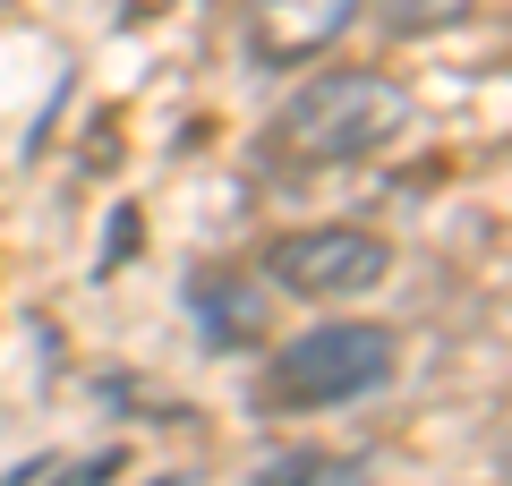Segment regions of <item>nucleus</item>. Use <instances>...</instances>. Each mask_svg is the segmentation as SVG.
<instances>
[{
	"instance_id": "39448f33",
	"label": "nucleus",
	"mask_w": 512,
	"mask_h": 486,
	"mask_svg": "<svg viewBox=\"0 0 512 486\" xmlns=\"http://www.w3.org/2000/svg\"><path fill=\"white\" fill-rule=\"evenodd\" d=\"M188 307H197V324H205V342H256V316H265V299H256L248 282H231V273H197L188 282Z\"/></svg>"
},
{
	"instance_id": "f257e3e1",
	"label": "nucleus",
	"mask_w": 512,
	"mask_h": 486,
	"mask_svg": "<svg viewBox=\"0 0 512 486\" xmlns=\"http://www.w3.org/2000/svg\"><path fill=\"white\" fill-rule=\"evenodd\" d=\"M410 128V94L393 86L384 69H333V77H308L291 103L274 111L265 145L282 162H367Z\"/></svg>"
},
{
	"instance_id": "1a4fd4ad",
	"label": "nucleus",
	"mask_w": 512,
	"mask_h": 486,
	"mask_svg": "<svg viewBox=\"0 0 512 486\" xmlns=\"http://www.w3.org/2000/svg\"><path fill=\"white\" fill-rule=\"evenodd\" d=\"M163 9H171V0H128V26H137V18H163Z\"/></svg>"
},
{
	"instance_id": "20e7f679",
	"label": "nucleus",
	"mask_w": 512,
	"mask_h": 486,
	"mask_svg": "<svg viewBox=\"0 0 512 486\" xmlns=\"http://www.w3.org/2000/svg\"><path fill=\"white\" fill-rule=\"evenodd\" d=\"M367 0H248V43L265 69H299V60L333 52L359 26Z\"/></svg>"
},
{
	"instance_id": "7ed1b4c3",
	"label": "nucleus",
	"mask_w": 512,
	"mask_h": 486,
	"mask_svg": "<svg viewBox=\"0 0 512 486\" xmlns=\"http://www.w3.org/2000/svg\"><path fill=\"white\" fill-rule=\"evenodd\" d=\"M393 273V248L376 231H291L265 248V282L291 299H359Z\"/></svg>"
},
{
	"instance_id": "f03ea898",
	"label": "nucleus",
	"mask_w": 512,
	"mask_h": 486,
	"mask_svg": "<svg viewBox=\"0 0 512 486\" xmlns=\"http://www.w3.org/2000/svg\"><path fill=\"white\" fill-rule=\"evenodd\" d=\"M393 376V333L384 324H308L299 342H282L265 359V410H342L367 401Z\"/></svg>"
},
{
	"instance_id": "6e6552de",
	"label": "nucleus",
	"mask_w": 512,
	"mask_h": 486,
	"mask_svg": "<svg viewBox=\"0 0 512 486\" xmlns=\"http://www.w3.org/2000/svg\"><path fill=\"white\" fill-rule=\"evenodd\" d=\"M111 469H120V452H94V461H86V469H77V478H60V486H103V478H111Z\"/></svg>"
},
{
	"instance_id": "423d86ee",
	"label": "nucleus",
	"mask_w": 512,
	"mask_h": 486,
	"mask_svg": "<svg viewBox=\"0 0 512 486\" xmlns=\"http://www.w3.org/2000/svg\"><path fill=\"white\" fill-rule=\"evenodd\" d=\"M470 9H478V0H376L384 35H436V26L470 18Z\"/></svg>"
},
{
	"instance_id": "0eeeda50",
	"label": "nucleus",
	"mask_w": 512,
	"mask_h": 486,
	"mask_svg": "<svg viewBox=\"0 0 512 486\" xmlns=\"http://www.w3.org/2000/svg\"><path fill=\"white\" fill-rule=\"evenodd\" d=\"M316 478H333V461H325V452H282V461H265V469H256V486H316Z\"/></svg>"
}]
</instances>
